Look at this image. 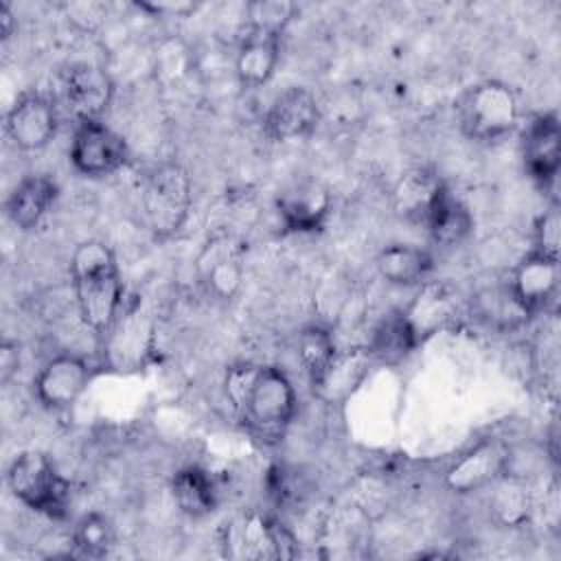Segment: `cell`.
<instances>
[{"instance_id": "obj_20", "label": "cell", "mask_w": 561, "mask_h": 561, "mask_svg": "<svg viewBox=\"0 0 561 561\" xmlns=\"http://www.w3.org/2000/svg\"><path fill=\"white\" fill-rule=\"evenodd\" d=\"M373 355L368 348L337 351L331 364L324 368L318 381L311 383L313 394L324 403H342L346 401L366 379L370 370Z\"/></svg>"}, {"instance_id": "obj_24", "label": "cell", "mask_w": 561, "mask_h": 561, "mask_svg": "<svg viewBox=\"0 0 561 561\" xmlns=\"http://www.w3.org/2000/svg\"><path fill=\"white\" fill-rule=\"evenodd\" d=\"M430 234V239L436 245L443 248H451L462 243L471 230H473V215L471 210L454 195L449 193V188L440 195V199L436 202L434 210L430 213L425 226H423Z\"/></svg>"}, {"instance_id": "obj_6", "label": "cell", "mask_w": 561, "mask_h": 561, "mask_svg": "<svg viewBox=\"0 0 561 561\" xmlns=\"http://www.w3.org/2000/svg\"><path fill=\"white\" fill-rule=\"evenodd\" d=\"M221 552L228 559L263 561L291 559L296 554V539L276 519L263 513H241L221 528Z\"/></svg>"}, {"instance_id": "obj_8", "label": "cell", "mask_w": 561, "mask_h": 561, "mask_svg": "<svg viewBox=\"0 0 561 561\" xmlns=\"http://www.w3.org/2000/svg\"><path fill=\"white\" fill-rule=\"evenodd\" d=\"M511 447L502 438H482L462 451L445 471V486L456 495L486 491L508 471Z\"/></svg>"}, {"instance_id": "obj_32", "label": "cell", "mask_w": 561, "mask_h": 561, "mask_svg": "<svg viewBox=\"0 0 561 561\" xmlns=\"http://www.w3.org/2000/svg\"><path fill=\"white\" fill-rule=\"evenodd\" d=\"M107 13V7L101 4V2H72V4H66V18L83 28V31H92L96 28L103 18Z\"/></svg>"}, {"instance_id": "obj_30", "label": "cell", "mask_w": 561, "mask_h": 561, "mask_svg": "<svg viewBox=\"0 0 561 561\" xmlns=\"http://www.w3.org/2000/svg\"><path fill=\"white\" fill-rule=\"evenodd\" d=\"M296 15V4L289 0H254L245 4V28L280 35Z\"/></svg>"}, {"instance_id": "obj_35", "label": "cell", "mask_w": 561, "mask_h": 561, "mask_svg": "<svg viewBox=\"0 0 561 561\" xmlns=\"http://www.w3.org/2000/svg\"><path fill=\"white\" fill-rule=\"evenodd\" d=\"M15 33V15L7 2H0V39L7 42Z\"/></svg>"}, {"instance_id": "obj_34", "label": "cell", "mask_w": 561, "mask_h": 561, "mask_svg": "<svg viewBox=\"0 0 561 561\" xmlns=\"http://www.w3.org/2000/svg\"><path fill=\"white\" fill-rule=\"evenodd\" d=\"M138 7H142L151 13H171V15H178V18L197 9L195 2H142Z\"/></svg>"}, {"instance_id": "obj_14", "label": "cell", "mask_w": 561, "mask_h": 561, "mask_svg": "<svg viewBox=\"0 0 561 561\" xmlns=\"http://www.w3.org/2000/svg\"><path fill=\"white\" fill-rule=\"evenodd\" d=\"M320 123V105L316 96L300 85H291L276 94L270 103L263 127L272 140L289 142L307 138Z\"/></svg>"}, {"instance_id": "obj_22", "label": "cell", "mask_w": 561, "mask_h": 561, "mask_svg": "<svg viewBox=\"0 0 561 561\" xmlns=\"http://www.w3.org/2000/svg\"><path fill=\"white\" fill-rule=\"evenodd\" d=\"M434 270L430 250L414 243H390L377 254L379 276L397 287H414L427 280Z\"/></svg>"}, {"instance_id": "obj_21", "label": "cell", "mask_w": 561, "mask_h": 561, "mask_svg": "<svg viewBox=\"0 0 561 561\" xmlns=\"http://www.w3.org/2000/svg\"><path fill=\"white\" fill-rule=\"evenodd\" d=\"M447 191L443 180L427 169H412L392 188V206L399 217L425 226L440 195Z\"/></svg>"}, {"instance_id": "obj_13", "label": "cell", "mask_w": 561, "mask_h": 561, "mask_svg": "<svg viewBox=\"0 0 561 561\" xmlns=\"http://www.w3.org/2000/svg\"><path fill=\"white\" fill-rule=\"evenodd\" d=\"M460 311L458 289L445 280H425L419 285V291L401 309V316L416 342H425L434 333L443 331L449 322L456 320Z\"/></svg>"}, {"instance_id": "obj_9", "label": "cell", "mask_w": 561, "mask_h": 561, "mask_svg": "<svg viewBox=\"0 0 561 561\" xmlns=\"http://www.w3.org/2000/svg\"><path fill=\"white\" fill-rule=\"evenodd\" d=\"M243 243L232 234L210 237L197 259L195 272L202 287L217 300H232L243 285Z\"/></svg>"}, {"instance_id": "obj_1", "label": "cell", "mask_w": 561, "mask_h": 561, "mask_svg": "<svg viewBox=\"0 0 561 561\" xmlns=\"http://www.w3.org/2000/svg\"><path fill=\"white\" fill-rule=\"evenodd\" d=\"M226 397L245 425L263 440H278L296 414V388L274 366L234 364L226 373Z\"/></svg>"}, {"instance_id": "obj_17", "label": "cell", "mask_w": 561, "mask_h": 561, "mask_svg": "<svg viewBox=\"0 0 561 561\" xmlns=\"http://www.w3.org/2000/svg\"><path fill=\"white\" fill-rule=\"evenodd\" d=\"M64 99L75 118L101 121L114 99L112 77L94 64H72L64 72Z\"/></svg>"}, {"instance_id": "obj_25", "label": "cell", "mask_w": 561, "mask_h": 561, "mask_svg": "<svg viewBox=\"0 0 561 561\" xmlns=\"http://www.w3.org/2000/svg\"><path fill=\"white\" fill-rule=\"evenodd\" d=\"M171 495L180 511L191 517H204L217 506V486L213 478L195 465L175 471L171 480Z\"/></svg>"}, {"instance_id": "obj_31", "label": "cell", "mask_w": 561, "mask_h": 561, "mask_svg": "<svg viewBox=\"0 0 561 561\" xmlns=\"http://www.w3.org/2000/svg\"><path fill=\"white\" fill-rule=\"evenodd\" d=\"M559 239H561V219L557 204H552L535 224V250L546 252L550 256H559Z\"/></svg>"}, {"instance_id": "obj_10", "label": "cell", "mask_w": 561, "mask_h": 561, "mask_svg": "<svg viewBox=\"0 0 561 561\" xmlns=\"http://www.w3.org/2000/svg\"><path fill=\"white\" fill-rule=\"evenodd\" d=\"M508 289L528 318L546 313L559 291V256L530 248L513 267Z\"/></svg>"}, {"instance_id": "obj_4", "label": "cell", "mask_w": 561, "mask_h": 561, "mask_svg": "<svg viewBox=\"0 0 561 561\" xmlns=\"http://www.w3.org/2000/svg\"><path fill=\"white\" fill-rule=\"evenodd\" d=\"M458 123L467 138L493 145L511 136L519 123V99L502 81L486 79L469 85L458 101Z\"/></svg>"}, {"instance_id": "obj_15", "label": "cell", "mask_w": 561, "mask_h": 561, "mask_svg": "<svg viewBox=\"0 0 561 561\" xmlns=\"http://www.w3.org/2000/svg\"><path fill=\"white\" fill-rule=\"evenodd\" d=\"M522 158L528 175L543 191L557 182L561 164V125L557 112H541L528 121Z\"/></svg>"}, {"instance_id": "obj_7", "label": "cell", "mask_w": 561, "mask_h": 561, "mask_svg": "<svg viewBox=\"0 0 561 561\" xmlns=\"http://www.w3.org/2000/svg\"><path fill=\"white\" fill-rule=\"evenodd\" d=\"M68 158L77 173L85 178H105L125 167L129 149L123 136L103 121H81L75 127Z\"/></svg>"}, {"instance_id": "obj_27", "label": "cell", "mask_w": 561, "mask_h": 561, "mask_svg": "<svg viewBox=\"0 0 561 561\" xmlns=\"http://www.w3.org/2000/svg\"><path fill=\"white\" fill-rule=\"evenodd\" d=\"M366 348L373 355V359H381V362H399L416 348V342L401 311H394L381 320V324L375 329V335Z\"/></svg>"}, {"instance_id": "obj_2", "label": "cell", "mask_w": 561, "mask_h": 561, "mask_svg": "<svg viewBox=\"0 0 561 561\" xmlns=\"http://www.w3.org/2000/svg\"><path fill=\"white\" fill-rule=\"evenodd\" d=\"M70 285L83 324L107 335L123 307V280L114 250L101 239L81 241L70 256Z\"/></svg>"}, {"instance_id": "obj_29", "label": "cell", "mask_w": 561, "mask_h": 561, "mask_svg": "<svg viewBox=\"0 0 561 561\" xmlns=\"http://www.w3.org/2000/svg\"><path fill=\"white\" fill-rule=\"evenodd\" d=\"M114 541H116L114 526H112L110 517L99 511L85 513L75 524L72 543L81 557H90V559L107 557L110 550L114 548Z\"/></svg>"}, {"instance_id": "obj_26", "label": "cell", "mask_w": 561, "mask_h": 561, "mask_svg": "<svg viewBox=\"0 0 561 561\" xmlns=\"http://www.w3.org/2000/svg\"><path fill=\"white\" fill-rule=\"evenodd\" d=\"M335 353H337V348H335V342H333V335L329 333V329H324L320 324H309L298 333L296 357H298V364L305 370L309 383L320 379V375L331 364Z\"/></svg>"}, {"instance_id": "obj_5", "label": "cell", "mask_w": 561, "mask_h": 561, "mask_svg": "<svg viewBox=\"0 0 561 561\" xmlns=\"http://www.w3.org/2000/svg\"><path fill=\"white\" fill-rule=\"evenodd\" d=\"M193 204V182L180 162L158 164L145 180L140 206L156 239H169L184 226Z\"/></svg>"}, {"instance_id": "obj_19", "label": "cell", "mask_w": 561, "mask_h": 561, "mask_svg": "<svg viewBox=\"0 0 561 561\" xmlns=\"http://www.w3.org/2000/svg\"><path fill=\"white\" fill-rule=\"evenodd\" d=\"M59 195L57 182L46 173L22 178L7 197V217L20 230L37 228Z\"/></svg>"}, {"instance_id": "obj_11", "label": "cell", "mask_w": 561, "mask_h": 561, "mask_svg": "<svg viewBox=\"0 0 561 561\" xmlns=\"http://www.w3.org/2000/svg\"><path fill=\"white\" fill-rule=\"evenodd\" d=\"M92 377L90 364L70 353L50 357L33 379V392L46 410H68L85 392Z\"/></svg>"}, {"instance_id": "obj_33", "label": "cell", "mask_w": 561, "mask_h": 561, "mask_svg": "<svg viewBox=\"0 0 561 561\" xmlns=\"http://www.w3.org/2000/svg\"><path fill=\"white\" fill-rule=\"evenodd\" d=\"M18 366H20V348L15 342L4 340L0 348V375L4 383L18 373Z\"/></svg>"}, {"instance_id": "obj_3", "label": "cell", "mask_w": 561, "mask_h": 561, "mask_svg": "<svg viewBox=\"0 0 561 561\" xmlns=\"http://www.w3.org/2000/svg\"><path fill=\"white\" fill-rule=\"evenodd\" d=\"M7 486L33 513L48 519H64L68 515L72 484L42 451H20L7 469Z\"/></svg>"}, {"instance_id": "obj_18", "label": "cell", "mask_w": 561, "mask_h": 561, "mask_svg": "<svg viewBox=\"0 0 561 561\" xmlns=\"http://www.w3.org/2000/svg\"><path fill=\"white\" fill-rule=\"evenodd\" d=\"M278 59L280 35L256 28H243V35L234 53L237 81L248 90L265 85L274 77Z\"/></svg>"}, {"instance_id": "obj_12", "label": "cell", "mask_w": 561, "mask_h": 561, "mask_svg": "<svg viewBox=\"0 0 561 561\" xmlns=\"http://www.w3.org/2000/svg\"><path fill=\"white\" fill-rule=\"evenodd\" d=\"M57 127V107L39 92H24L4 118V131L20 151L44 149L55 138Z\"/></svg>"}, {"instance_id": "obj_23", "label": "cell", "mask_w": 561, "mask_h": 561, "mask_svg": "<svg viewBox=\"0 0 561 561\" xmlns=\"http://www.w3.org/2000/svg\"><path fill=\"white\" fill-rule=\"evenodd\" d=\"M489 517L504 528H519L530 519L533 495L524 476L506 471L489 489Z\"/></svg>"}, {"instance_id": "obj_16", "label": "cell", "mask_w": 561, "mask_h": 561, "mask_svg": "<svg viewBox=\"0 0 561 561\" xmlns=\"http://www.w3.org/2000/svg\"><path fill=\"white\" fill-rule=\"evenodd\" d=\"M331 193L316 180H300L285 188L276 199L283 228L296 234L322 230L331 215Z\"/></svg>"}, {"instance_id": "obj_28", "label": "cell", "mask_w": 561, "mask_h": 561, "mask_svg": "<svg viewBox=\"0 0 561 561\" xmlns=\"http://www.w3.org/2000/svg\"><path fill=\"white\" fill-rule=\"evenodd\" d=\"M476 313L491 327L495 329H515L530 318L524 313V309L517 305L515 296L511 294L508 285L495 287V289H484L482 294L476 296L473 300Z\"/></svg>"}]
</instances>
